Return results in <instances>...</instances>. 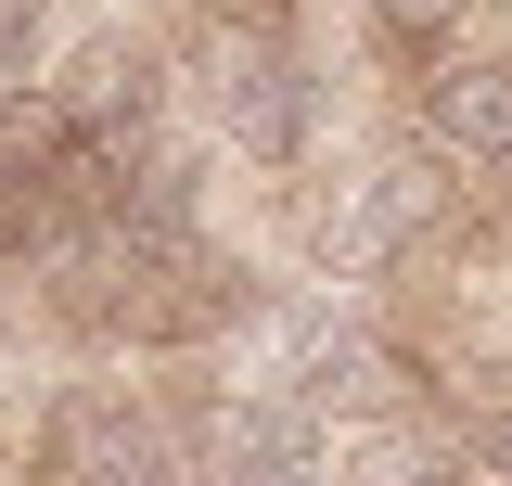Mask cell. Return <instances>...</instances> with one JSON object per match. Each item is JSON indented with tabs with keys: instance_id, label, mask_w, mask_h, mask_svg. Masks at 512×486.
<instances>
[{
	"instance_id": "8",
	"label": "cell",
	"mask_w": 512,
	"mask_h": 486,
	"mask_svg": "<svg viewBox=\"0 0 512 486\" xmlns=\"http://www.w3.org/2000/svg\"><path fill=\"white\" fill-rule=\"evenodd\" d=\"M487 474L512 486V397H487Z\"/></svg>"
},
{
	"instance_id": "1",
	"label": "cell",
	"mask_w": 512,
	"mask_h": 486,
	"mask_svg": "<svg viewBox=\"0 0 512 486\" xmlns=\"http://www.w3.org/2000/svg\"><path fill=\"white\" fill-rule=\"evenodd\" d=\"M39 486H192V448L128 384H64L39 423Z\"/></svg>"
},
{
	"instance_id": "5",
	"label": "cell",
	"mask_w": 512,
	"mask_h": 486,
	"mask_svg": "<svg viewBox=\"0 0 512 486\" xmlns=\"http://www.w3.org/2000/svg\"><path fill=\"white\" fill-rule=\"evenodd\" d=\"M423 128H436V154H461V167L512 180V52H461V64H436Z\"/></svg>"
},
{
	"instance_id": "7",
	"label": "cell",
	"mask_w": 512,
	"mask_h": 486,
	"mask_svg": "<svg viewBox=\"0 0 512 486\" xmlns=\"http://www.w3.org/2000/svg\"><path fill=\"white\" fill-rule=\"evenodd\" d=\"M372 26L397 39V52H436V39H461V26H474V0H372Z\"/></svg>"
},
{
	"instance_id": "4",
	"label": "cell",
	"mask_w": 512,
	"mask_h": 486,
	"mask_svg": "<svg viewBox=\"0 0 512 486\" xmlns=\"http://www.w3.org/2000/svg\"><path fill=\"white\" fill-rule=\"evenodd\" d=\"M218 486H346V448H333V423H320L308 397L256 384V397H231V423H218Z\"/></svg>"
},
{
	"instance_id": "3",
	"label": "cell",
	"mask_w": 512,
	"mask_h": 486,
	"mask_svg": "<svg viewBox=\"0 0 512 486\" xmlns=\"http://www.w3.org/2000/svg\"><path fill=\"white\" fill-rule=\"evenodd\" d=\"M282 397H308L320 423H333V410H346V423H410L423 371L397 359L384 333H359V320H295V359H282Z\"/></svg>"
},
{
	"instance_id": "6",
	"label": "cell",
	"mask_w": 512,
	"mask_h": 486,
	"mask_svg": "<svg viewBox=\"0 0 512 486\" xmlns=\"http://www.w3.org/2000/svg\"><path fill=\"white\" fill-rule=\"evenodd\" d=\"M52 77V0H0V103H39Z\"/></svg>"
},
{
	"instance_id": "2",
	"label": "cell",
	"mask_w": 512,
	"mask_h": 486,
	"mask_svg": "<svg viewBox=\"0 0 512 486\" xmlns=\"http://www.w3.org/2000/svg\"><path fill=\"white\" fill-rule=\"evenodd\" d=\"M205 116H218L231 154L282 167V154L308 141V77H295V52H282L269 26H218V39H205Z\"/></svg>"
}]
</instances>
